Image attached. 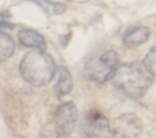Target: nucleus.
Returning <instances> with one entry per match:
<instances>
[{"mask_svg": "<svg viewBox=\"0 0 156 138\" xmlns=\"http://www.w3.org/2000/svg\"><path fill=\"white\" fill-rule=\"evenodd\" d=\"M154 76L144 63H130L117 69L112 77V83L126 96L139 99L152 86Z\"/></svg>", "mask_w": 156, "mask_h": 138, "instance_id": "f257e3e1", "label": "nucleus"}, {"mask_svg": "<svg viewBox=\"0 0 156 138\" xmlns=\"http://www.w3.org/2000/svg\"><path fill=\"white\" fill-rule=\"evenodd\" d=\"M19 72L27 83L35 87H42L53 80L56 66L52 58L45 53V50L34 49L22 59Z\"/></svg>", "mask_w": 156, "mask_h": 138, "instance_id": "f03ea898", "label": "nucleus"}, {"mask_svg": "<svg viewBox=\"0 0 156 138\" xmlns=\"http://www.w3.org/2000/svg\"><path fill=\"white\" fill-rule=\"evenodd\" d=\"M117 65L118 54L114 50H107L86 64L85 73L89 80L102 84L113 77L117 71Z\"/></svg>", "mask_w": 156, "mask_h": 138, "instance_id": "7ed1b4c3", "label": "nucleus"}, {"mask_svg": "<svg viewBox=\"0 0 156 138\" xmlns=\"http://www.w3.org/2000/svg\"><path fill=\"white\" fill-rule=\"evenodd\" d=\"M78 122V110L74 103L60 104L54 115V126L58 137H68L74 131Z\"/></svg>", "mask_w": 156, "mask_h": 138, "instance_id": "20e7f679", "label": "nucleus"}, {"mask_svg": "<svg viewBox=\"0 0 156 138\" xmlns=\"http://www.w3.org/2000/svg\"><path fill=\"white\" fill-rule=\"evenodd\" d=\"M143 131L141 119L133 113L123 114L117 117L112 125V137H138Z\"/></svg>", "mask_w": 156, "mask_h": 138, "instance_id": "39448f33", "label": "nucleus"}, {"mask_svg": "<svg viewBox=\"0 0 156 138\" xmlns=\"http://www.w3.org/2000/svg\"><path fill=\"white\" fill-rule=\"evenodd\" d=\"M82 131L86 137H112L109 120L100 112H90L83 120Z\"/></svg>", "mask_w": 156, "mask_h": 138, "instance_id": "423d86ee", "label": "nucleus"}, {"mask_svg": "<svg viewBox=\"0 0 156 138\" xmlns=\"http://www.w3.org/2000/svg\"><path fill=\"white\" fill-rule=\"evenodd\" d=\"M150 38V31L146 27H134L129 29L123 37V45L128 49H135L144 44Z\"/></svg>", "mask_w": 156, "mask_h": 138, "instance_id": "0eeeda50", "label": "nucleus"}, {"mask_svg": "<svg viewBox=\"0 0 156 138\" xmlns=\"http://www.w3.org/2000/svg\"><path fill=\"white\" fill-rule=\"evenodd\" d=\"M18 39L20 43L28 48L46 49V41L42 35L32 29H21L18 32Z\"/></svg>", "mask_w": 156, "mask_h": 138, "instance_id": "6e6552de", "label": "nucleus"}, {"mask_svg": "<svg viewBox=\"0 0 156 138\" xmlns=\"http://www.w3.org/2000/svg\"><path fill=\"white\" fill-rule=\"evenodd\" d=\"M73 88V80L70 72L66 67L58 68V79L57 81L55 91L58 96H65L69 94Z\"/></svg>", "mask_w": 156, "mask_h": 138, "instance_id": "1a4fd4ad", "label": "nucleus"}, {"mask_svg": "<svg viewBox=\"0 0 156 138\" xmlns=\"http://www.w3.org/2000/svg\"><path fill=\"white\" fill-rule=\"evenodd\" d=\"M37 4L47 15L57 16L65 12L66 6L63 4L53 2L50 0H27Z\"/></svg>", "mask_w": 156, "mask_h": 138, "instance_id": "9d476101", "label": "nucleus"}, {"mask_svg": "<svg viewBox=\"0 0 156 138\" xmlns=\"http://www.w3.org/2000/svg\"><path fill=\"white\" fill-rule=\"evenodd\" d=\"M15 50V43L10 36L1 32L0 35V61L3 62L9 59Z\"/></svg>", "mask_w": 156, "mask_h": 138, "instance_id": "9b49d317", "label": "nucleus"}, {"mask_svg": "<svg viewBox=\"0 0 156 138\" xmlns=\"http://www.w3.org/2000/svg\"><path fill=\"white\" fill-rule=\"evenodd\" d=\"M144 63L150 70V71L156 76V44L151 48L146 54Z\"/></svg>", "mask_w": 156, "mask_h": 138, "instance_id": "f8f14e48", "label": "nucleus"}, {"mask_svg": "<svg viewBox=\"0 0 156 138\" xmlns=\"http://www.w3.org/2000/svg\"><path fill=\"white\" fill-rule=\"evenodd\" d=\"M0 25H1V28H5H5L12 29L15 27L14 24H12V23L9 22V20H8V14H7V16L5 17V12H2L1 13V23H0Z\"/></svg>", "mask_w": 156, "mask_h": 138, "instance_id": "ddd939ff", "label": "nucleus"}]
</instances>
